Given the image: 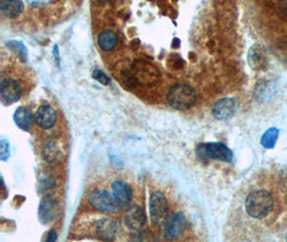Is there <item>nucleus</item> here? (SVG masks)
I'll list each match as a JSON object with an SVG mask.
<instances>
[{
	"mask_svg": "<svg viewBox=\"0 0 287 242\" xmlns=\"http://www.w3.org/2000/svg\"><path fill=\"white\" fill-rule=\"evenodd\" d=\"M117 45V36L116 33L112 30H104L103 32H100L98 36V46L100 49L109 52L112 51Z\"/></svg>",
	"mask_w": 287,
	"mask_h": 242,
	"instance_id": "obj_18",
	"label": "nucleus"
},
{
	"mask_svg": "<svg viewBox=\"0 0 287 242\" xmlns=\"http://www.w3.org/2000/svg\"><path fill=\"white\" fill-rule=\"evenodd\" d=\"M14 122L19 128L24 132H29L33 124V115L29 109L20 107L16 109L14 113Z\"/></svg>",
	"mask_w": 287,
	"mask_h": 242,
	"instance_id": "obj_16",
	"label": "nucleus"
},
{
	"mask_svg": "<svg viewBox=\"0 0 287 242\" xmlns=\"http://www.w3.org/2000/svg\"><path fill=\"white\" fill-rule=\"evenodd\" d=\"M168 103L175 110L185 111L195 105L197 99L196 91L188 84H178L168 93Z\"/></svg>",
	"mask_w": 287,
	"mask_h": 242,
	"instance_id": "obj_2",
	"label": "nucleus"
},
{
	"mask_svg": "<svg viewBox=\"0 0 287 242\" xmlns=\"http://www.w3.org/2000/svg\"><path fill=\"white\" fill-rule=\"evenodd\" d=\"M112 194L120 208H128L132 199L131 187L123 180H116L112 184Z\"/></svg>",
	"mask_w": 287,
	"mask_h": 242,
	"instance_id": "obj_8",
	"label": "nucleus"
},
{
	"mask_svg": "<svg viewBox=\"0 0 287 242\" xmlns=\"http://www.w3.org/2000/svg\"><path fill=\"white\" fill-rule=\"evenodd\" d=\"M282 2V8H283V10L286 11L287 13V0H281Z\"/></svg>",
	"mask_w": 287,
	"mask_h": 242,
	"instance_id": "obj_26",
	"label": "nucleus"
},
{
	"mask_svg": "<svg viewBox=\"0 0 287 242\" xmlns=\"http://www.w3.org/2000/svg\"><path fill=\"white\" fill-rule=\"evenodd\" d=\"M22 96V88L20 83L11 79L6 77L0 82V97L6 105H12V103L20 100Z\"/></svg>",
	"mask_w": 287,
	"mask_h": 242,
	"instance_id": "obj_6",
	"label": "nucleus"
},
{
	"mask_svg": "<svg viewBox=\"0 0 287 242\" xmlns=\"http://www.w3.org/2000/svg\"><path fill=\"white\" fill-rule=\"evenodd\" d=\"M10 156V144L6 139H2L0 141V159L6 162Z\"/></svg>",
	"mask_w": 287,
	"mask_h": 242,
	"instance_id": "obj_20",
	"label": "nucleus"
},
{
	"mask_svg": "<svg viewBox=\"0 0 287 242\" xmlns=\"http://www.w3.org/2000/svg\"><path fill=\"white\" fill-rule=\"evenodd\" d=\"M8 46L13 47L15 50H18L19 53H20V56L24 60V62L27 59V50H26V48L24 47L23 43L16 42V41H11V42H9V45H8Z\"/></svg>",
	"mask_w": 287,
	"mask_h": 242,
	"instance_id": "obj_22",
	"label": "nucleus"
},
{
	"mask_svg": "<svg viewBox=\"0 0 287 242\" xmlns=\"http://www.w3.org/2000/svg\"><path fill=\"white\" fill-rule=\"evenodd\" d=\"M42 155L43 158L50 164H57L63 158V151L60 143L56 140L47 141L42 150Z\"/></svg>",
	"mask_w": 287,
	"mask_h": 242,
	"instance_id": "obj_15",
	"label": "nucleus"
},
{
	"mask_svg": "<svg viewBox=\"0 0 287 242\" xmlns=\"http://www.w3.org/2000/svg\"><path fill=\"white\" fill-rule=\"evenodd\" d=\"M168 203L162 192H154L150 198V217L154 226L166 225L168 220Z\"/></svg>",
	"mask_w": 287,
	"mask_h": 242,
	"instance_id": "obj_4",
	"label": "nucleus"
},
{
	"mask_svg": "<svg viewBox=\"0 0 287 242\" xmlns=\"http://www.w3.org/2000/svg\"><path fill=\"white\" fill-rule=\"evenodd\" d=\"M26 2L32 7H40V6H43L47 0H26Z\"/></svg>",
	"mask_w": 287,
	"mask_h": 242,
	"instance_id": "obj_24",
	"label": "nucleus"
},
{
	"mask_svg": "<svg viewBox=\"0 0 287 242\" xmlns=\"http://www.w3.org/2000/svg\"><path fill=\"white\" fill-rule=\"evenodd\" d=\"M0 10L9 19H14L21 15L24 10L22 0H0Z\"/></svg>",
	"mask_w": 287,
	"mask_h": 242,
	"instance_id": "obj_17",
	"label": "nucleus"
},
{
	"mask_svg": "<svg viewBox=\"0 0 287 242\" xmlns=\"http://www.w3.org/2000/svg\"><path fill=\"white\" fill-rule=\"evenodd\" d=\"M196 152L202 159H217L226 163H230L233 156L231 150L221 142L201 143L197 146Z\"/></svg>",
	"mask_w": 287,
	"mask_h": 242,
	"instance_id": "obj_3",
	"label": "nucleus"
},
{
	"mask_svg": "<svg viewBox=\"0 0 287 242\" xmlns=\"http://www.w3.org/2000/svg\"><path fill=\"white\" fill-rule=\"evenodd\" d=\"M54 181L52 179H44L43 181H41V189L42 191H47V189L52 188L54 186Z\"/></svg>",
	"mask_w": 287,
	"mask_h": 242,
	"instance_id": "obj_23",
	"label": "nucleus"
},
{
	"mask_svg": "<svg viewBox=\"0 0 287 242\" xmlns=\"http://www.w3.org/2000/svg\"><path fill=\"white\" fill-rule=\"evenodd\" d=\"M277 137H278V129L275 127L269 128L268 131H266V133L261 136L260 143L265 149H272L276 143Z\"/></svg>",
	"mask_w": 287,
	"mask_h": 242,
	"instance_id": "obj_19",
	"label": "nucleus"
},
{
	"mask_svg": "<svg viewBox=\"0 0 287 242\" xmlns=\"http://www.w3.org/2000/svg\"><path fill=\"white\" fill-rule=\"evenodd\" d=\"M249 65L254 70H261L267 66V54L263 46L254 45L250 51L248 55Z\"/></svg>",
	"mask_w": 287,
	"mask_h": 242,
	"instance_id": "obj_14",
	"label": "nucleus"
},
{
	"mask_svg": "<svg viewBox=\"0 0 287 242\" xmlns=\"http://www.w3.org/2000/svg\"><path fill=\"white\" fill-rule=\"evenodd\" d=\"M57 240V234L54 230H51L46 237V241H56Z\"/></svg>",
	"mask_w": 287,
	"mask_h": 242,
	"instance_id": "obj_25",
	"label": "nucleus"
},
{
	"mask_svg": "<svg viewBox=\"0 0 287 242\" xmlns=\"http://www.w3.org/2000/svg\"><path fill=\"white\" fill-rule=\"evenodd\" d=\"M92 77L104 85L110 84V77L104 71L99 70V69H95V70L92 71Z\"/></svg>",
	"mask_w": 287,
	"mask_h": 242,
	"instance_id": "obj_21",
	"label": "nucleus"
},
{
	"mask_svg": "<svg viewBox=\"0 0 287 242\" xmlns=\"http://www.w3.org/2000/svg\"><path fill=\"white\" fill-rule=\"evenodd\" d=\"M237 101L232 98L218 100L213 107V115L218 120H227L232 117L237 111Z\"/></svg>",
	"mask_w": 287,
	"mask_h": 242,
	"instance_id": "obj_10",
	"label": "nucleus"
},
{
	"mask_svg": "<svg viewBox=\"0 0 287 242\" xmlns=\"http://www.w3.org/2000/svg\"><path fill=\"white\" fill-rule=\"evenodd\" d=\"M186 226V218L182 212H176L170 218L165 226L164 237L167 240L178 239Z\"/></svg>",
	"mask_w": 287,
	"mask_h": 242,
	"instance_id": "obj_7",
	"label": "nucleus"
},
{
	"mask_svg": "<svg viewBox=\"0 0 287 242\" xmlns=\"http://www.w3.org/2000/svg\"><path fill=\"white\" fill-rule=\"evenodd\" d=\"M120 226L113 219H103L100 220L96 226V234L100 240L104 241H113L119 232Z\"/></svg>",
	"mask_w": 287,
	"mask_h": 242,
	"instance_id": "obj_11",
	"label": "nucleus"
},
{
	"mask_svg": "<svg viewBox=\"0 0 287 242\" xmlns=\"http://www.w3.org/2000/svg\"><path fill=\"white\" fill-rule=\"evenodd\" d=\"M58 212V204L54 199L51 198H45L41 201L39 207V220L44 225H49L50 223H52L55 218L57 217Z\"/></svg>",
	"mask_w": 287,
	"mask_h": 242,
	"instance_id": "obj_13",
	"label": "nucleus"
},
{
	"mask_svg": "<svg viewBox=\"0 0 287 242\" xmlns=\"http://www.w3.org/2000/svg\"><path fill=\"white\" fill-rule=\"evenodd\" d=\"M88 203L92 208L105 213H115L119 211V205L113 195L106 189H95L88 196Z\"/></svg>",
	"mask_w": 287,
	"mask_h": 242,
	"instance_id": "obj_5",
	"label": "nucleus"
},
{
	"mask_svg": "<svg viewBox=\"0 0 287 242\" xmlns=\"http://www.w3.org/2000/svg\"><path fill=\"white\" fill-rule=\"evenodd\" d=\"M97 2L100 3V4H106V3L108 2V0H97Z\"/></svg>",
	"mask_w": 287,
	"mask_h": 242,
	"instance_id": "obj_27",
	"label": "nucleus"
},
{
	"mask_svg": "<svg viewBox=\"0 0 287 242\" xmlns=\"http://www.w3.org/2000/svg\"><path fill=\"white\" fill-rule=\"evenodd\" d=\"M286 239H287V237H286Z\"/></svg>",
	"mask_w": 287,
	"mask_h": 242,
	"instance_id": "obj_28",
	"label": "nucleus"
},
{
	"mask_svg": "<svg viewBox=\"0 0 287 242\" xmlns=\"http://www.w3.org/2000/svg\"><path fill=\"white\" fill-rule=\"evenodd\" d=\"M147 215L140 206H132L125 215V224L130 230L139 231L145 227Z\"/></svg>",
	"mask_w": 287,
	"mask_h": 242,
	"instance_id": "obj_9",
	"label": "nucleus"
},
{
	"mask_svg": "<svg viewBox=\"0 0 287 242\" xmlns=\"http://www.w3.org/2000/svg\"><path fill=\"white\" fill-rule=\"evenodd\" d=\"M273 198L265 189H255L251 192L246 199V210L250 217L254 219L266 218L273 210Z\"/></svg>",
	"mask_w": 287,
	"mask_h": 242,
	"instance_id": "obj_1",
	"label": "nucleus"
},
{
	"mask_svg": "<svg viewBox=\"0 0 287 242\" xmlns=\"http://www.w3.org/2000/svg\"><path fill=\"white\" fill-rule=\"evenodd\" d=\"M57 113L53 107L49 105L41 106L35 115V120L37 125L42 129H49L52 128L56 123Z\"/></svg>",
	"mask_w": 287,
	"mask_h": 242,
	"instance_id": "obj_12",
	"label": "nucleus"
}]
</instances>
